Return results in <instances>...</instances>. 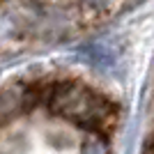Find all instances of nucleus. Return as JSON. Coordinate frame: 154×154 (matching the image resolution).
<instances>
[{
	"label": "nucleus",
	"instance_id": "f257e3e1",
	"mask_svg": "<svg viewBox=\"0 0 154 154\" xmlns=\"http://www.w3.org/2000/svg\"><path fill=\"white\" fill-rule=\"evenodd\" d=\"M48 108L60 117H67L71 122L92 129L97 134H106V124H115V108L92 88L83 83H55L48 85L46 92Z\"/></svg>",
	"mask_w": 154,
	"mask_h": 154
},
{
	"label": "nucleus",
	"instance_id": "f03ea898",
	"mask_svg": "<svg viewBox=\"0 0 154 154\" xmlns=\"http://www.w3.org/2000/svg\"><path fill=\"white\" fill-rule=\"evenodd\" d=\"M81 154H108V145L101 138H92L83 145V152Z\"/></svg>",
	"mask_w": 154,
	"mask_h": 154
}]
</instances>
